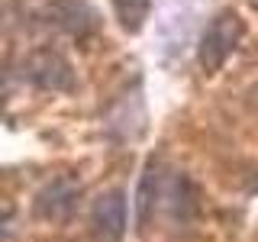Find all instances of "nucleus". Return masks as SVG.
I'll return each mask as SVG.
<instances>
[{"label": "nucleus", "instance_id": "6e6552de", "mask_svg": "<svg viewBox=\"0 0 258 242\" xmlns=\"http://www.w3.org/2000/svg\"><path fill=\"white\" fill-rule=\"evenodd\" d=\"M10 229H13V226H10V216H7V213H0V242H7Z\"/></svg>", "mask_w": 258, "mask_h": 242}, {"label": "nucleus", "instance_id": "7ed1b4c3", "mask_svg": "<svg viewBox=\"0 0 258 242\" xmlns=\"http://www.w3.org/2000/svg\"><path fill=\"white\" fill-rule=\"evenodd\" d=\"M39 16L45 26L58 29L71 39H87L100 29V13L91 0H45Z\"/></svg>", "mask_w": 258, "mask_h": 242}, {"label": "nucleus", "instance_id": "423d86ee", "mask_svg": "<svg viewBox=\"0 0 258 242\" xmlns=\"http://www.w3.org/2000/svg\"><path fill=\"white\" fill-rule=\"evenodd\" d=\"M94 226L103 239H123L126 232V194L123 191H103L94 200Z\"/></svg>", "mask_w": 258, "mask_h": 242}, {"label": "nucleus", "instance_id": "39448f33", "mask_svg": "<svg viewBox=\"0 0 258 242\" xmlns=\"http://www.w3.org/2000/svg\"><path fill=\"white\" fill-rule=\"evenodd\" d=\"M26 78L42 91H71L75 87V71L68 58L58 52H36L26 65Z\"/></svg>", "mask_w": 258, "mask_h": 242}, {"label": "nucleus", "instance_id": "0eeeda50", "mask_svg": "<svg viewBox=\"0 0 258 242\" xmlns=\"http://www.w3.org/2000/svg\"><path fill=\"white\" fill-rule=\"evenodd\" d=\"M113 10H116V20L126 32H139L152 10V0H113Z\"/></svg>", "mask_w": 258, "mask_h": 242}, {"label": "nucleus", "instance_id": "20e7f679", "mask_svg": "<svg viewBox=\"0 0 258 242\" xmlns=\"http://www.w3.org/2000/svg\"><path fill=\"white\" fill-rule=\"evenodd\" d=\"M78 200H81V184L71 174H58L36 194V213L45 220H64L75 213Z\"/></svg>", "mask_w": 258, "mask_h": 242}, {"label": "nucleus", "instance_id": "f257e3e1", "mask_svg": "<svg viewBox=\"0 0 258 242\" xmlns=\"http://www.w3.org/2000/svg\"><path fill=\"white\" fill-rule=\"evenodd\" d=\"M197 188L184 171L165 165H149L139 181V220L149 223L152 216H168L171 223L184 226L197 216Z\"/></svg>", "mask_w": 258, "mask_h": 242}, {"label": "nucleus", "instance_id": "f03ea898", "mask_svg": "<svg viewBox=\"0 0 258 242\" xmlns=\"http://www.w3.org/2000/svg\"><path fill=\"white\" fill-rule=\"evenodd\" d=\"M239 39H242V20H239V13L236 10L216 13L213 20L207 23L204 36H200V42H197V58H200V65H204V71H210V75L220 71L223 65L232 58Z\"/></svg>", "mask_w": 258, "mask_h": 242}]
</instances>
